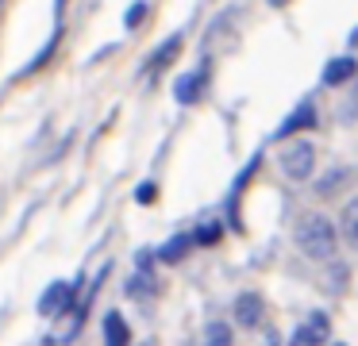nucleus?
<instances>
[{
    "label": "nucleus",
    "mask_w": 358,
    "mask_h": 346,
    "mask_svg": "<svg viewBox=\"0 0 358 346\" xmlns=\"http://www.w3.org/2000/svg\"><path fill=\"white\" fill-rule=\"evenodd\" d=\"M296 246H301V254H308L316 261L331 258L335 254V223L327 215H304L301 227H296Z\"/></svg>",
    "instance_id": "f257e3e1"
},
{
    "label": "nucleus",
    "mask_w": 358,
    "mask_h": 346,
    "mask_svg": "<svg viewBox=\"0 0 358 346\" xmlns=\"http://www.w3.org/2000/svg\"><path fill=\"white\" fill-rule=\"evenodd\" d=\"M312 169H316V146L312 143L296 138V143H289L285 150H281V173H285L289 181H308Z\"/></svg>",
    "instance_id": "f03ea898"
},
{
    "label": "nucleus",
    "mask_w": 358,
    "mask_h": 346,
    "mask_svg": "<svg viewBox=\"0 0 358 346\" xmlns=\"http://www.w3.org/2000/svg\"><path fill=\"white\" fill-rule=\"evenodd\" d=\"M73 304H78V284L55 281V284H47V292L39 296V315H66Z\"/></svg>",
    "instance_id": "7ed1b4c3"
},
{
    "label": "nucleus",
    "mask_w": 358,
    "mask_h": 346,
    "mask_svg": "<svg viewBox=\"0 0 358 346\" xmlns=\"http://www.w3.org/2000/svg\"><path fill=\"white\" fill-rule=\"evenodd\" d=\"M204 89H208V62L189 69V73H181L178 81H173V100H178V104H196V100L204 96Z\"/></svg>",
    "instance_id": "20e7f679"
},
{
    "label": "nucleus",
    "mask_w": 358,
    "mask_h": 346,
    "mask_svg": "<svg viewBox=\"0 0 358 346\" xmlns=\"http://www.w3.org/2000/svg\"><path fill=\"white\" fill-rule=\"evenodd\" d=\"M320 81H324L327 89H339V85H347V81H358V58L355 54H339V58H331L324 66V73H320Z\"/></svg>",
    "instance_id": "39448f33"
},
{
    "label": "nucleus",
    "mask_w": 358,
    "mask_h": 346,
    "mask_svg": "<svg viewBox=\"0 0 358 346\" xmlns=\"http://www.w3.org/2000/svg\"><path fill=\"white\" fill-rule=\"evenodd\" d=\"M324 335H327V315H324V312H312L308 323L293 331L289 346H320V343H324Z\"/></svg>",
    "instance_id": "423d86ee"
},
{
    "label": "nucleus",
    "mask_w": 358,
    "mask_h": 346,
    "mask_svg": "<svg viewBox=\"0 0 358 346\" xmlns=\"http://www.w3.org/2000/svg\"><path fill=\"white\" fill-rule=\"evenodd\" d=\"M308 127H316V104H312V100H301V104H296V112L278 127V138H289L293 131H308Z\"/></svg>",
    "instance_id": "0eeeda50"
},
{
    "label": "nucleus",
    "mask_w": 358,
    "mask_h": 346,
    "mask_svg": "<svg viewBox=\"0 0 358 346\" xmlns=\"http://www.w3.org/2000/svg\"><path fill=\"white\" fill-rule=\"evenodd\" d=\"M235 319H239V327H258L262 323V296L258 292H239V300H235Z\"/></svg>",
    "instance_id": "6e6552de"
},
{
    "label": "nucleus",
    "mask_w": 358,
    "mask_h": 346,
    "mask_svg": "<svg viewBox=\"0 0 358 346\" xmlns=\"http://www.w3.org/2000/svg\"><path fill=\"white\" fill-rule=\"evenodd\" d=\"M178 54H181V35H170V38H166V43L147 58V73H150V77H158L166 66H173V58H178Z\"/></svg>",
    "instance_id": "1a4fd4ad"
},
{
    "label": "nucleus",
    "mask_w": 358,
    "mask_h": 346,
    "mask_svg": "<svg viewBox=\"0 0 358 346\" xmlns=\"http://www.w3.org/2000/svg\"><path fill=\"white\" fill-rule=\"evenodd\" d=\"M104 346H131V327L120 312L104 315Z\"/></svg>",
    "instance_id": "9d476101"
},
{
    "label": "nucleus",
    "mask_w": 358,
    "mask_h": 346,
    "mask_svg": "<svg viewBox=\"0 0 358 346\" xmlns=\"http://www.w3.org/2000/svg\"><path fill=\"white\" fill-rule=\"evenodd\" d=\"M58 43H62V23H58V27H55V35H50V38H47V46H43V50H39V54H35V58H31V62H27V66H24V69H20V77H31V73H39V69H43V66H47V62H50V58H55V50H58Z\"/></svg>",
    "instance_id": "9b49d317"
},
{
    "label": "nucleus",
    "mask_w": 358,
    "mask_h": 346,
    "mask_svg": "<svg viewBox=\"0 0 358 346\" xmlns=\"http://www.w3.org/2000/svg\"><path fill=\"white\" fill-rule=\"evenodd\" d=\"M189 246H193V235H173L170 243H166L162 250H158V258H162V261H181Z\"/></svg>",
    "instance_id": "f8f14e48"
},
{
    "label": "nucleus",
    "mask_w": 358,
    "mask_h": 346,
    "mask_svg": "<svg viewBox=\"0 0 358 346\" xmlns=\"http://www.w3.org/2000/svg\"><path fill=\"white\" fill-rule=\"evenodd\" d=\"M343 238H347V243L358 250V196L343 208Z\"/></svg>",
    "instance_id": "ddd939ff"
},
{
    "label": "nucleus",
    "mask_w": 358,
    "mask_h": 346,
    "mask_svg": "<svg viewBox=\"0 0 358 346\" xmlns=\"http://www.w3.org/2000/svg\"><path fill=\"white\" fill-rule=\"evenodd\" d=\"M204 346H231V327L227 323H208L204 327Z\"/></svg>",
    "instance_id": "4468645a"
},
{
    "label": "nucleus",
    "mask_w": 358,
    "mask_h": 346,
    "mask_svg": "<svg viewBox=\"0 0 358 346\" xmlns=\"http://www.w3.org/2000/svg\"><path fill=\"white\" fill-rule=\"evenodd\" d=\"M347 177H350V169H331V173L316 185V192H320V196H331V192H339L343 185H347Z\"/></svg>",
    "instance_id": "2eb2a0df"
},
{
    "label": "nucleus",
    "mask_w": 358,
    "mask_h": 346,
    "mask_svg": "<svg viewBox=\"0 0 358 346\" xmlns=\"http://www.w3.org/2000/svg\"><path fill=\"white\" fill-rule=\"evenodd\" d=\"M147 12H150V4H147V0H135V4L127 8V15H124V27H127V31H135L143 20H147Z\"/></svg>",
    "instance_id": "dca6fc26"
},
{
    "label": "nucleus",
    "mask_w": 358,
    "mask_h": 346,
    "mask_svg": "<svg viewBox=\"0 0 358 346\" xmlns=\"http://www.w3.org/2000/svg\"><path fill=\"white\" fill-rule=\"evenodd\" d=\"M216 238H220V223H204V227L193 231V243H201V246H212Z\"/></svg>",
    "instance_id": "f3484780"
},
{
    "label": "nucleus",
    "mask_w": 358,
    "mask_h": 346,
    "mask_svg": "<svg viewBox=\"0 0 358 346\" xmlns=\"http://www.w3.org/2000/svg\"><path fill=\"white\" fill-rule=\"evenodd\" d=\"M155 196H158V185L155 181H143L139 189H135V200H139V204H150Z\"/></svg>",
    "instance_id": "a211bd4d"
},
{
    "label": "nucleus",
    "mask_w": 358,
    "mask_h": 346,
    "mask_svg": "<svg viewBox=\"0 0 358 346\" xmlns=\"http://www.w3.org/2000/svg\"><path fill=\"white\" fill-rule=\"evenodd\" d=\"M66 4H70V0H55V8H58V23H62V12H66Z\"/></svg>",
    "instance_id": "6ab92c4d"
},
{
    "label": "nucleus",
    "mask_w": 358,
    "mask_h": 346,
    "mask_svg": "<svg viewBox=\"0 0 358 346\" xmlns=\"http://www.w3.org/2000/svg\"><path fill=\"white\" fill-rule=\"evenodd\" d=\"M347 43H350V50H358V27L350 31V38H347Z\"/></svg>",
    "instance_id": "aec40b11"
},
{
    "label": "nucleus",
    "mask_w": 358,
    "mask_h": 346,
    "mask_svg": "<svg viewBox=\"0 0 358 346\" xmlns=\"http://www.w3.org/2000/svg\"><path fill=\"white\" fill-rule=\"evenodd\" d=\"M289 4V0H270V8H285Z\"/></svg>",
    "instance_id": "412c9836"
},
{
    "label": "nucleus",
    "mask_w": 358,
    "mask_h": 346,
    "mask_svg": "<svg viewBox=\"0 0 358 346\" xmlns=\"http://www.w3.org/2000/svg\"><path fill=\"white\" fill-rule=\"evenodd\" d=\"M335 346H343V343H335Z\"/></svg>",
    "instance_id": "4be33fe9"
},
{
    "label": "nucleus",
    "mask_w": 358,
    "mask_h": 346,
    "mask_svg": "<svg viewBox=\"0 0 358 346\" xmlns=\"http://www.w3.org/2000/svg\"><path fill=\"white\" fill-rule=\"evenodd\" d=\"M143 346H150V343H143Z\"/></svg>",
    "instance_id": "5701e85b"
}]
</instances>
